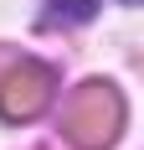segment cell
I'll use <instances>...</instances> for the list:
<instances>
[{"label":"cell","mask_w":144,"mask_h":150,"mask_svg":"<svg viewBox=\"0 0 144 150\" xmlns=\"http://www.w3.org/2000/svg\"><path fill=\"white\" fill-rule=\"evenodd\" d=\"M118 129H124V98H118V88L103 83V78L82 83V88L67 98V109H62V135H67L77 150L113 145Z\"/></svg>","instance_id":"6da1fadb"},{"label":"cell","mask_w":144,"mask_h":150,"mask_svg":"<svg viewBox=\"0 0 144 150\" xmlns=\"http://www.w3.org/2000/svg\"><path fill=\"white\" fill-rule=\"evenodd\" d=\"M52 67L31 57H10V67L0 73V114L5 119H36L46 104H52Z\"/></svg>","instance_id":"7a4b0ae2"},{"label":"cell","mask_w":144,"mask_h":150,"mask_svg":"<svg viewBox=\"0 0 144 150\" xmlns=\"http://www.w3.org/2000/svg\"><path fill=\"white\" fill-rule=\"evenodd\" d=\"M93 5H98V0H52L46 16H41V26H77V21L93 16Z\"/></svg>","instance_id":"3957f363"},{"label":"cell","mask_w":144,"mask_h":150,"mask_svg":"<svg viewBox=\"0 0 144 150\" xmlns=\"http://www.w3.org/2000/svg\"><path fill=\"white\" fill-rule=\"evenodd\" d=\"M124 5H139V0H124Z\"/></svg>","instance_id":"277c9868"}]
</instances>
